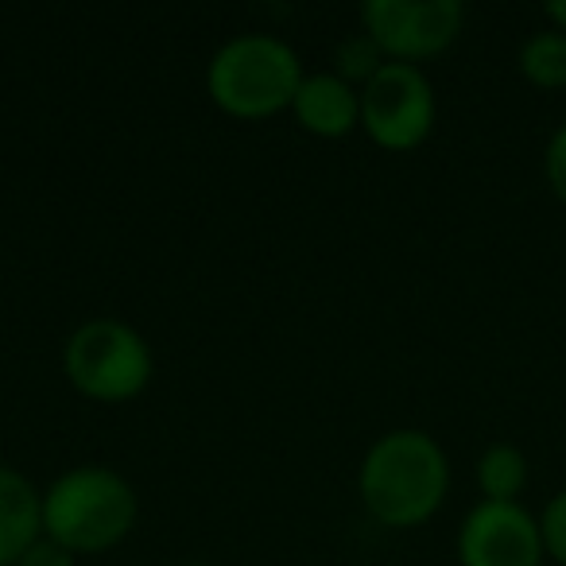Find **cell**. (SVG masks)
I'll return each mask as SVG.
<instances>
[{"label":"cell","instance_id":"obj_1","mask_svg":"<svg viewBox=\"0 0 566 566\" xmlns=\"http://www.w3.org/2000/svg\"><path fill=\"white\" fill-rule=\"evenodd\" d=\"M450 458L423 427L385 431L357 465V496L380 527L411 532L447 504Z\"/></svg>","mask_w":566,"mask_h":566},{"label":"cell","instance_id":"obj_2","mask_svg":"<svg viewBox=\"0 0 566 566\" xmlns=\"http://www.w3.org/2000/svg\"><path fill=\"white\" fill-rule=\"evenodd\" d=\"M140 516V501L128 478L113 465L82 462L63 470L43 489V539L78 555L113 551Z\"/></svg>","mask_w":566,"mask_h":566},{"label":"cell","instance_id":"obj_3","mask_svg":"<svg viewBox=\"0 0 566 566\" xmlns=\"http://www.w3.org/2000/svg\"><path fill=\"white\" fill-rule=\"evenodd\" d=\"M303 59L275 32L229 35L206 63V94L221 113L241 120H264L292 109L300 94Z\"/></svg>","mask_w":566,"mask_h":566},{"label":"cell","instance_id":"obj_4","mask_svg":"<svg viewBox=\"0 0 566 566\" xmlns=\"http://www.w3.org/2000/svg\"><path fill=\"white\" fill-rule=\"evenodd\" d=\"M66 380L94 403L136 400L151 385L156 357L136 326L120 318H86L63 346Z\"/></svg>","mask_w":566,"mask_h":566},{"label":"cell","instance_id":"obj_5","mask_svg":"<svg viewBox=\"0 0 566 566\" xmlns=\"http://www.w3.org/2000/svg\"><path fill=\"white\" fill-rule=\"evenodd\" d=\"M439 97L423 66L385 63L361 86V133L385 151H416L434 133Z\"/></svg>","mask_w":566,"mask_h":566},{"label":"cell","instance_id":"obj_6","mask_svg":"<svg viewBox=\"0 0 566 566\" xmlns=\"http://www.w3.org/2000/svg\"><path fill=\"white\" fill-rule=\"evenodd\" d=\"M361 32L377 40L388 63H427L458 43L465 28L462 0H365Z\"/></svg>","mask_w":566,"mask_h":566},{"label":"cell","instance_id":"obj_7","mask_svg":"<svg viewBox=\"0 0 566 566\" xmlns=\"http://www.w3.org/2000/svg\"><path fill=\"white\" fill-rule=\"evenodd\" d=\"M458 566H543L547 551H543L539 516L524 509V504H496L478 501L462 516L458 527Z\"/></svg>","mask_w":566,"mask_h":566},{"label":"cell","instance_id":"obj_8","mask_svg":"<svg viewBox=\"0 0 566 566\" xmlns=\"http://www.w3.org/2000/svg\"><path fill=\"white\" fill-rule=\"evenodd\" d=\"M292 117L303 133L342 140L354 128H361V90L334 71H315L303 78L292 102Z\"/></svg>","mask_w":566,"mask_h":566},{"label":"cell","instance_id":"obj_9","mask_svg":"<svg viewBox=\"0 0 566 566\" xmlns=\"http://www.w3.org/2000/svg\"><path fill=\"white\" fill-rule=\"evenodd\" d=\"M43 539V489L17 465L0 462V566H17Z\"/></svg>","mask_w":566,"mask_h":566},{"label":"cell","instance_id":"obj_10","mask_svg":"<svg viewBox=\"0 0 566 566\" xmlns=\"http://www.w3.org/2000/svg\"><path fill=\"white\" fill-rule=\"evenodd\" d=\"M473 478H478V493L481 501H496V504H516L520 493L527 489V454L516 442H489L478 454L473 465Z\"/></svg>","mask_w":566,"mask_h":566},{"label":"cell","instance_id":"obj_11","mask_svg":"<svg viewBox=\"0 0 566 566\" xmlns=\"http://www.w3.org/2000/svg\"><path fill=\"white\" fill-rule=\"evenodd\" d=\"M516 66L524 74L527 86L535 90H566V35L555 32V28H543V32H532L524 43H520Z\"/></svg>","mask_w":566,"mask_h":566},{"label":"cell","instance_id":"obj_12","mask_svg":"<svg viewBox=\"0 0 566 566\" xmlns=\"http://www.w3.org/2000/svg\"><path fill=\"white\" fill-rule=\"evenodd\" d=\"M385 63H388L385 51H380L377 40H373L369 32H361V28L349 32L346 40L334 48V74H342L346 82H354L357 90H361Z\"/></svg>","mask_w":566,"mask_h":566},{"label":"cell","instance_id":"obj_13","mask_svg":"<svg viewBox=\"0 0 566 566\" xmlns=\"http://www.w3.org/2000/svg\"><path fill=\"white\" fill-rule=\"evenodd\" d=\"M539 535H543V551H547V563L566 566V489L547 496V504L539 512Z\"/></svg>","mask_w":566,"mask_h":566},{"label":"cell","instance_id":"obj_14","mask_svg":"<svg viewBox=\"0 0 566 566\" xmlns=\"http://www.w3.org/2000/svg\"><path fill=\"white\" fill-rule=\"evenodd\" d=\"M543 179H547L551 195L566 206V120L547 136V148H543Z\"/></svg>","mask_w":566,"mask_h":566},{"label":"cell","instance_id":"obj_15","mask_svg":"<svg viewBox=\"0 0 566 566\" xmlns=\"http://www.w3.org/2000/svg\"><path fill=\"white\" fill-rule=\"evenodd\" d=\"M17 566H74V555L66 547H59V543L40 539Z\"/></svg>","mask_w":566,"mask_h":566},{"label":"cell","instance_id":"obj_16","mask_svg":"<svg viewBox=\"0 0 566 566\" xmlns=\"http://www.w3.org/2000/svg\"><path fill=\"white\" fill-rule=\"evenodd\" d=\"M543 20H547V28H555V32L566 35V0H551V4H543Z\"/></svg>","mask_w":566,"mask_h":566},{"label":"cell","instance_id":"obj_17","mask_svg":"<svg viewBox=\"0 0 566 566\" xmlns=\"http://www.w3.org/2000/svg\"><path fill=\"white\" fill-rule=\"evenodd\" d=\"M182 566H210V563H182Z\"/></svg>","mask_w":566,"mask_h":566}]
</instances>
